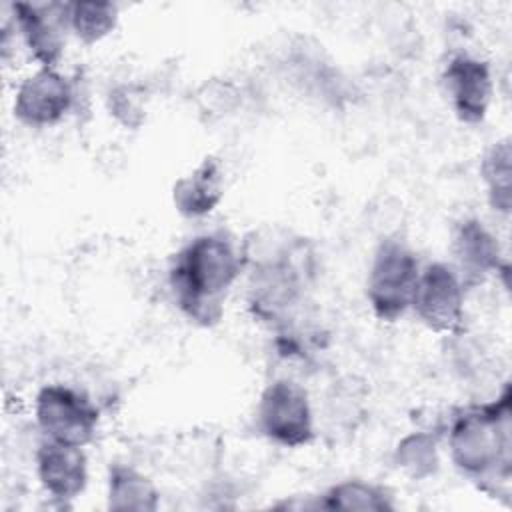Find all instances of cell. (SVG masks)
<instances>
[{"label": "cell", "mask_w": 512, "mask_h": 512, "mask_svg": "<svg viewBox=\"0 0 512 512\" xmlns=\"http://www.w3.org/2000/svg\"><path fill=\"white\" fill-rule=\"evenodd\" d=\"M256 428L280 448H304L316 438L314 410L302 384L276 378L264 386L256 404Z\"/></svg>", "instance_id": "5b68a950"}, {"label": "cell", "mask_w": 512, "mask_h": 512, "mask_svg": "<svg viewBox=\"0 0 512 512\" xmlns=\"http://www.w3.org/2000/svg\"><path fill=\"white\" fill-rule=\"evenodd\" d=\"M394 466L410 480H428L440 468V448L436 434L414 430L402 436L392 454Z\"/></svg>", "instance_id": "ac0fdd59"}, {"label": "cell", "mask_w": 512, "mask_h": 512, "mask_svg": "<svg viewBox=\"0 0 512 512\" xmlns=\"http://www.w3.org/2000/svg\"><path fill=\"white\" fill-rule=\"evenodd\" d=\"M452 266L460 274L466 290L484 284L490 276H508V260L498 236L480 220L464 218L452 232Z\"/></svg>", "instance_id": "30bf717a"}, {"label": "cell", "mask_w": 512, "mask_h": 512, "mask_svg": "<svg viewBox=\"0 0 512 512\" xmlns=\"http://www.w3.org/2000/svg\"><path fill=\"white\" fill-rule=\"evenodd\" d=\"M466 286L450 262L422 266L410 310L434 334L454 336L464 330Z\"/></svg>", "instance_id": "52a82bcc"}, {"label": "cell", "mask_w": 512, "mask_h": 512, "mask_svg": "<svg viewBox=\"0 0 512 512\" xmlns=\"http://www.w3.org/2000/svg\"><path fill=\"white\" fill-rule=\"evenodd\" d=\"M480 178L490 208L508 216L512 208V148L510 138L494 140L480 162Z\"/></svg>", "instance_id": "2e32d148"}, {"label": "cell", "mask_w": 512, "mask_h": 512, "mask_svg": "<svg viewBox=\"0 0 512 512\" xmlns=\"http://www.w3.org/2000/svg\"><path fill=\"white\" fill-rule=\"evenodd\" d=\"M510 386L488 402L454 412L448 422L446 446L454 468L478 490L508 496L512 474V408Z\"/></svg>", "instance_id": "3957f363"}, {"label": "cell", "mask_w": 512, "mask_h": 512, "mask_svg": "<svg viewBox=\"0 0 512 512\" xmlns=\"http://www.w3.org/2000/svg\"><path fill=\"white\" fill-rule=\"evenodd\" d=\"M106 506L120 512H154L160 506V490L136 466L114 462L106 478Z\"/></svg>", "instance_id": "5bb4252c"}, {"label": "cell", "mask_w": 512, "mask_h": 512, "mask_svg": "<svg viewBox=\"0 0 512 512\" xmlns=\"http://www.w3.org/2000/svg\"><path fill=\"white\" fill-rule=\"evenodd\" d=\"M76 86L58 68H36L20 80L12 100L14 118L28 128L60 124L74 108Z\"/></svg>", "instance_id": "ba28073f"}, {"label": "cell", "mask_w": 512, "mask_h": 512, "mask_svg": "<svg viewBox=\"0 0 512 512\" xmlns=\"http://www.w3.org/2000/svg\"><path fill=\"white\" fill-rule=\"evenodd\" d=\"M110 114L126 128H138L146 116L144 92L134 84H120L108 94Z\"/></svg>", "instance_id": "d6986e66"}, {"label": "cell", "mask_w": 512, "mask_h": 512, "mask_svg": "<svg viewBox=\"0 0 512 512\" xmlns=\"http://www.w3.org/2000/svg\"><path fill=\"white\" fill-rule=\"evenodd\" d=\"M422 264L400 238H384L366 274V302L380 322H396L410 312Z\"/></svg>", "instance_id": "277c9868"}, {"label": "cell", "mask_w": 512, "mask_h": 512, "mask_svg": "<svg viewBox=\"0 0 512 512\" xmlns=\"http://www.w3.org/2000/svg\"><path fill=\"white\" fill-rule=\"evenodd\" d=\"M224 198V168L216 156L202 158L172 186V204L184 218L212 214Z\"/></svg>", "instance_id": "4fadbf2b"}, {"label": "cell", "mask_w": 512, "mask_h": 512, "mask_svg": "<svg viewBox=\"0 0 512 512\" xmlns=\"http://www.w3.org/2000/svg\"><path fill=\"white\" fill-rule=\"evenodd\" d=\"M64 18L68 32H72L78 42L84 46H94L116 30L120 12L112 2L78 0L64 2Z\"/></svg>", "instance_id": "e0dca14e"}, {"label": "cell", "mask_w": 512, "mask_h": 512, "mask_svg": "<svg viewBox=\"0 0 512 512\" xmlns=\"http://www.w3.org/2000/svg\"><path fill=\"white\" fill-rule=\"evenodd\" d=\"M314 508L322 510H362V512H384L394 510L392 494L374 482L348 478L326 488L314 502Z\"/></svg>", "instance_id": "9a60e30c"}, {"label": "cell", "mask_w": 512, "mask_h": 512, "mask_svg": "<svg viewBox=\"0 0 512 512\" xmlns=\"http://www.w3.org/2000/svg\"><path fill=\"white\" fill-rule=\"evenodd\" d=\"M34 420L42 438L86 448L100 426V410L68 384H46L34 396Z\"/></svg>", "instance_id": "8992f818"}, {"label": "cell", "mask_w": 512, "mask_h": 512, "mask_svg": "<svg viewBox=\"0 0 512 512\" xmlns=\"http://www.w3.org/2000/svg\"><path fill=\"white\" fill-rule=\"evenodd\" d=\"M40 488L58 504L76 500L88 486V456L84 448L42 438L34 452Z\"/></svg>", "instance_id": "7c38bea8"}, {"label": "cell", "mask_w": 512, "mask_h": 512, "mask_svg": "<svg viewBox=\"0 0 512 512\" xmlns=\"http://www.w3.org/2000/svg\"><path fill=\"white\" fill-rule=\"evenodd\" d=\"M240 248L248 276V312L276 332L292 326L314 278L310 244L282 228L264 226L252 230Z\"/></svg>", "instance_id": "6da1fadb"}, {"label": "cell", "mask_w": 512, "mask_h": 512, "mask_svg": "<svg viewBox=\"0 0 512 512\" xmlns=\"http://www.w3.org/2000/svg\"><path fill=\"white\" fill-rule=\"evenodd\" d=\"M442 86L458 122L478 126L486 120L494 98V74L488 60L458 52L442 68Z\"/></svg>", "instance_id": "9c48e42d"}, {"label": "cell", "mask_w": 512, "mask_h": 512, "mask_svg": "<svg viewBox=\"0 0 512 512\" xmlns=\"http://www.w3.org/2000/svg\"><path fill=\"white\" fill-rule=\"evenodd\" d=\"M14 30L38 68H58L66 46L64 4L14 2L10 6Z\"/></svg>", "instance_id": "8fae6325"}, {"label": "cell", "mask_w": 512, "mask_h": 512, "mask_svg": "<svg viewBox=\"0 0 512 512\" xmlns=\"http://www.w3.org/2000/svg\"><path fill=\"white\" fill-rule=\"evenodd\" d=\"M242 272L240 244L224 232H204L172 256L168 290L188 322L212 328L222 320L228 294Z\"/></svg>", "instance_id": "7a4b0ae2"}]
</instances>
